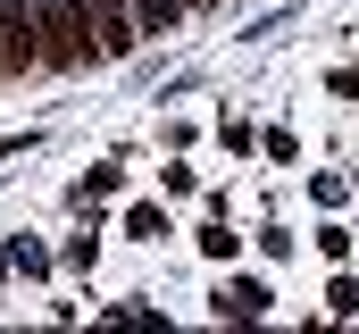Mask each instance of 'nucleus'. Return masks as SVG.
<instances>
[{"instance_id": "f257e3e1", "label": "nucleus", "mask_w": 359, "mask_h": 334, "mask_svg": "<svg viewBox=\"0 0 359 334\" xmlns=\"http://www.w3.org/2000/svg\"><path fill=\"white\" fill-rule=\"evenodd\" d=\"M84 17H92V42H100V59H126L142 34H134V17L117 8V0H84Z\"/></svg>"}, {"instance_id": "f03ea898", "label": "nucleus", "mask_w": 359, "mask_h": 334, "mask_svg": "<svg viewBox=\"0 0 359 334\" xmlns=\"http://www.w3.org/2000/svg\"><path fill=\"white\" fill-rule=\"evenodd\" d=\"M192 0H126V17H134V34H168Z\"/></svg>"}, {"instance_id": "7ed1b4c3", "label": "nucleus", "mask_w": 359, "mask_h": 334, "mask_svg": "<svg viewBox=\"0 0 359 334\" xmlns=\"http://www.w3.org/2000/svg\"><path fill=\"white\" fill-rule=\"evenodd\" d=\"M217 318H268V284H226Z\"/></svg>"}, {"instance_id": "20e7f679", "label": "nucleus", "mask_w": 359, "mask_h": 334, "mask_svg": "<svg viewBox=\"0 0 359 334\" xmlns=\"http://www.w3.org/2000/svg\"><path fill=\"white\" fill-rule=\"evenodd\" d=\"M126 234H142V243H159V234H168V218H159V209H134V218H126Z\"/></svg>"}, {"instance_id": "39448f33", "label": "nucleus", "mask_w": 359, "mask_h": 334, "mask_svg": "<svg viewBox=\"0 0 359 334\" xmlns=\"http://www.w3.org/2000/svg\"><path fill=\"white\" fill-rule=\"evenodd\" d=\"M0 67H17V51H8V17H0Z\"/></svg>"}, {"instance_id": "423d86ee", "label": "nucleus", "mask_w": 359, "mask_h": 334, "mask_svg": "<svg viewBox=\"0 0 359 334\" xmlns=\"http://www.w3.org/2000/svg\"><path fill=\"white\" fill-rule=\"evenodd\" d=\"M192 8H209V0H192Z\"/></svg>"}]
</instances>
